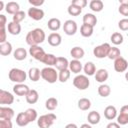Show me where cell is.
I'll use <instances>...</instances> for the list:
<instances>
[{"label": "cell", "mask_w": 128, "mask_h": 128, "mask_svg": "<svg viewBox=\"0 0 128 128\" xmlns=\"http://www.w3.org/2000/svg\"><path fill=\"white\" fill-rule=\"evenodd\" d=\"M45 40V33L42 29L36 28L26 35V42L30 46H37Z\"/></svg>", "instance_id": "obj_1"}, {"label": "cell", "mask_w": 128, "mask_h": 128, "mask_svg": "<svg viewBox=\"0 0 128 128\" xmlns=\"http://www.w3.org/2000/svg\"><path fill=\"white\" fill-rule=\"evenodd\" d=\"M8 76H9L10 81L18 83V84H22L26 80V77H27L26 72H24L23 70L18 69V68H12L10 70Z\"/></svg>", "instance_id": "obj_2"}, {"label": "cell", "mask_w": 128, "mask_h": 128, "mask_svg": "<svg viewBox=\"0 0 128 128\" xmlns=\"http://www.w3.org/2000/svg\"><path fill=\"white\" fill-rule=\"evenodd\" d=\"M56 115L53 113H48L45 115H42L37 120V125L39 128H49L53 125L54 121L56 120Z\"/></svg>", "instance_id": "obj_3"}, {"label": "cell", "mask_w": 128, "mask_h": 128, "mask_svg": "<svg viewBox=\"0 0 128 128\" xmlns=\"http://www.w3.org/2000/svg\"><path fill=\"white\" fill-rule=\"evenodd\" d=\"M41 77L48 83H55L58 79V74L54 68L45 67L41 70Z\"/></svg>", "instance_id": "obj_4"}, {"label": "cell", "mask_w": 128, "mask_h": 128, "mask_svg": "<svg viewBox=\"0 0 128 128\" xmlns=\"http://www.w3.org/2000/svg\"><path fill=\"white\" fill-rule=\"evenodd\" d=\"M73 85L79 90H85L89 87L90 81L85 75H78L73 79Z\"/></svg>", "instance_id": "obj_5"}, {"label": "cell", "mask_w": 128, "mask_h": 128, "mask_svg": "<svg viewBox=\"0 0 128 128\" xmlns=\"http://www.w3.org/2000/svg\"><path fill=\"white\" fill-rule=\"evenodd\" d=\"M111 46L108 44V43H104V44H101L99 46H96L94 49H93V54L96 58H105L108 56V53H109V50H110Z\"/></svg>", "instance_id": "obj_6"}, {"label": "cell", "mask_w": 128, "mask_h": 128, "mask_svg": "<svg viewBox=\"0 0 128 128\" xmlns=\"http://www.w3.org/2000/svg\"><path fill=\"white\" fill-rule=\"evenodd\" d=\"M29 53H30V55L34 58V59H36V60H38V61H40V62H43V59H44V57H45V55H46V53H45V51L43 50V48H41L40 46H30V49H29Z\"/></svg>", "instance_id": "obj_7"}, {"label": "cell", "mask_w": 128, "mask_h": 128, "mask_svg": "<svg viewBox=\"0 0 128 128\" xmlns=\"http://www.w3.org/2000/svg\"><path fill=\"white\" fill-rule=\"evenodd\" d=\"M63 31L69 35V36H72L74 35L76 32H77V24L75 21L73 20H67L64 22V25H63Z\"/></svg>", "instance_id": "obj_8"}, {"label": "cell", "mask_w": 128, "mask_h": 128, "mask_svg": "<svg viewBox=\"0 0 128 128\" xmlns=\"http://www.w3.org/2000/svg\"><path fill=\"white\" fill-rule=\"evenodd\" d=\"M127 67H128V62L125 58L120 56L119 58L114 60V69L116 72H119V73L124 72V71H126Z\"/></svg>", "instance_id": "obj_9"}, {"label": "cell", "mask_w": 128, "mask_h": 128, "mask_svg": "<svg viewBox=\"0 0 128 128\" xmlns=\"http://www.w3.org/2000/svg\"><path fill=\"white\" fill-rule=\"evenodd\" d=\"M28 16L35 21H39L44 17V11L36 7H31L28 10Z\"/></svg>", "instance_id": "obj_10"}, {"label": "cell", "mask_w": 128, "mask_h": 128, "mask_svg": "<svg viewBox=\"0 0 128 128\" xmlns=\"http://www.w3.org/2000/svg\"><path fill=\"white\" fill-rule=\"evenodd\" d=\"M14 102V96L8 92V91H5L3 89L0 90V104H12Z\"/></svg>", "instance_id": "obj_11"}, {"label": "cell", "mask_w": 128, "mask_h": 128, "mask_svg": "<svg viewBox=\"0 0 128 128\" xmlns=\"http://www.w3.org/2000/svg\"><path fill=\"white\" fill-rule=\"evenodd\" d=\"M13 91H14V93H15L16 95H18V96H25V97H26V95L29 93L30 89H29V87H28L27 85H25V84H16V85L13 87Z\"/></svg>", "instance_id": "obj_12"}, {"label": "cell", "mask_w": 128, "mask_h": 128, "mask_svg": "<svg viewBox=\"0 0 128 128\" xmlns=\"http://www.w3.org/2000/svg\"><path fill=\"white\" fill-rule=\"evenodd\" d=\"M61 42H62V38H61V35L58 33H51L48 36V43L53 47L59 46Z\"/></svg>", "instance_id": "obj_13"}, {"label": "cell", "mask_w": 128, "mask_h": 128, "mask_svg": "<svg viewBox=\"0 0 128 128\" xmlns=\"http://www.w3.org/2000/svg\"><path fill=\"white\" fill-rule=\"evenodd\" d=\"M14 116L13 109L9 107H0V119H8L11 120Z\"/></svg>", "instance_id": "obj_14"}, {"label": "cell", "mask_w": 128, "mask_h": 128, "mask_svg": "<svg viewBox=\"0 0 128 128\" xmlns=\"http://www.w3.org/2000/svg\"><path fill=\"white\" fill-rule=\"evenodd\" d=\"M16 123L20 127H24L30 123V120L25 112H20L16 117Z\"/></svg>", "instance_id": "obj_15"}, {"label": "cell", "mask_w": 128, "mask_h": 128, "mask_svg": "<svg viewBox=\"0 0 128 128\" xmlns=\"http://www.w3.org/2000/svg\"><path fill=\"white\" fill-rule=\"evenodd\" d=\"M55 66H56V68H57L59 71L66 70V69H68V67H69V62H68V60H67L66 58H64V57H57Z\"/></svg>", "instance_id": "obj_16"}, {"label": "cell", "mask_w": 128, "mask_h": 128, "mask_svg": "<svg viewBox=\"0 0 128 128\" xmlns=\"http://www.w3.org/2000/svg\"><path fill=\"white\" fill-rule=\"evenodd\" d=\"M116 115H117V110H116V108L114 106L109 105V106H107L105 108V110H104V116H105L106 119L113 120L116 117Z\"/></svg>", "instance_id": "obj_17"}, {"label": "cell", "mask_w": 128, "mask_h": 128, "mask_svg": "<svg viewBox=\"0 0 128 128\" xmlns=\"http://www.w3.org/2000/svg\"><path fill=\"white\" fill-rule=\"evenodd\" d=\"M8 32L11 35H18L21 32V25L14 21L8 23Z\"/></svg>", "instance_id": "obj_18"}, {"label": "cell", "mask_w": 128, "mask_h": 128, "mask_svg": "<svg viewBox=\"0 0 128 128\" xmlns=\"http://www.w3.org/2000/svg\"><path fill=\"white\" fill-rule=\"evenodd\" d=\"M108 79V72L105 69H99L96 73H95V80L97 82L103 83Z\"/></svg>", "instance_id": "obj_19"}, {"label": "cell", "mask_w": 128, "mask_h": 128, "mask_svg": "<svg viewBox=\"0 0 128 128\" xmlns=\"http://www.w3.org/2000/svg\"><path fill=\"white\" fill-rule=\"evenodd\" d=\"M7 13L9 14H12V15H15L16 13H18L20 10H19V4L16 3V2H8L6 4V7H5Z\"/></svg>", "instance_id": "obj_20"}, {"label": "cell", "mask_w": 128, "mask_h": 128, "mask_svg": "<svg viewBox=\"0 0 128 128\" xmlns=\"http://www.w3.org/2000/svg\"><path fill=\"white\" fill-rule=\"evenodd\" d=\"M38 99H39V94H38V92H37L36 90H34V89L30 90L29 93L26 95V101H27V103H29V104H34V103H36V102L38 101Z\"/></svg>", "instance_id": "obj_21"}, {"label": "cell", "mask_w": 128, "mask_h": 128, "mask_svg": "<svg viewBox=\"0 0 128 128\" xmlns=\"http://www.w3.org/2000/svg\"><path fill=\"white\" fill-rule=\"evenodd\" d=\"M83 22H84V24H87V25H89V26L94 27V26L97 24V18H96V16H94L93 14L87 13V14H85L84 17H83Z\"/></svg>", "instance_id": "obj_22"}, {"label": "cell", "mask_w": 128, "mask_h": 128, "mask_svg": "<svg viewBox=\"0 0 128 128\" xmlns=\"http://www.w3.org/2000/svg\"><path fill=\"white\" fill-rule=\"evenodd\" d=\"M89 7L94 12H100L104 8V4L101 0H92L89 4Z\"/></svg>", "instance_id": "obj_23"}, {"label": "cell", "mask_w": 128, "mask_h": 128, "mask_svg": "<svg viewBox=\"0 0 128 128\" xmlns=\"http://www.w3.org/2000/svg\"><path fill=\"white\" fill-rule=\"evenodd\" d=\"M84 53H85V52H84L83 48L78 47V46H76V47L72 48V49H71V51H70L71 56H72L75 60H79V59H81V58L84 56Z\"/></svg>", "instance_id": "obj_24"}, {"label": "cell", "mask_w": 128, "mask_h": 128, "mask_svg": "<svg viewBox=\"0 0 128 128\" xmlns=\"http://www.w3.org/2000/svg\"><path fill=\"white\" fill-rule=\"evenodd\" d=\"M69 68H70V71L72 72V73H79V72H81V70H82V64H81V62L79 61V60H72L70 63H69Z\"/></svg>", "instance_id": "obj_25"}, {"label": "cell", "mask_w": 128, "mask_h": 128, "mask_svg": "<svg viewBox=\"0 0 128 128\" xmlns=\"http://www.w3.org/2000/svg\"><path fill=\"white\" fill-rule=\"evenodd\" d=\"M28 76H29V78H30L31 81L36 82V81L39 80V78H40V76H41V71H40L38 68L33 67V68H31V69L29 70Z\"/></svg>", "instance_id": "obj_26"}, {"label": "cell", "mask_w": 128, "mask_h": 128, "mask_svg": "<svg viewBox=\"0 0 128 128\" xmlns=\"http://www.w3.org/2000/svg\"><path fill=\"white\" fill-rule=\"evenodd\" d=\"M87 119H88V122L92 125H96L99 123L100 121V114L97 112V111H91L88 116H87Z\"/></svg>", "instance_id": "obj_27"}, {"label": "cell", "mask_w": 128, "mask_h": 128, "mask_svg": "<svg viewBox=\"0 0 128 128\" xmlns=\"http://www.w3.org/2000/svg\"><path fill=\"white\" fill-rule=\"evenodd\" d=\"M12 52V45L9 42L0 44V54L2 56H8Z\"/></svg>", "instance_id": "obj_28"}, {"label": "cell", "mask_w": 128, "mask_h": 128, "mask_svg": "<svg viewBox=\"0 0 128 128\" xmlns=\"http://www.w3.org/2000/svg\"><path fill=\"white\" fill-rule=\"evenodd\" d=\"M48 28L51 30V31H57L60 26H61V22L59 19L57 18H51L49 21H48V24H47Z\"/></svg>", "instance_id": "obj_29"}, {"label": "cell", "mask_w": 128, "mask_h": 128, "mask_svg": "<svg viewBox=\"0 0 128 128\" xmlns=\"http://www.w3.org/2000/svg\"><path fill=\"white\" fill-rule=\"evenodd\" d=\"M27 57V51L25 48H17L14 51V58L18 61H22Z\"/></svg>", "instance_id": "obj_30"}, {"label": "cell", "mask_w": 128, "mask_h": 128, "mask_svg": "<svg viewBox=\"0 0 128 128\" xmlns=\"http://www.w3.org/2000/svg\"><path fill=\"white\" fill-rule=\"evenodd\" d=\"M57 106H58V100L56 98L50 97V98H48L46 100V103H45L46 109H48L50 111H53V110H55L57 108Z\"/></svg>", "instance_id": "obj_31"}, {"label": "cell", "mask_w": 128, "mask_h": 128, "mask_svg": "<svg viewBox=\"0 0 128 128\" xmlns=\"http://www.w3.org/2000/svg\"><path fill=\"white\" fill-rule=\"evenodd\" d=\"M80 33L83 37H90L93 34V27L87 24H83L80 28Z\"/></svg>", "instance_id": "obj_32"}, {"label": "cell", "mask_w": 128, "mask_h": 128, "mask_svg": "<svg viewBox=\"0 0 128 128\" xmlns=\"http://www.w3.org/2000/svg\"><path fill=\"white\" fill-rule=\"evenodd\" d=\"M83 69H84L85 74L88 75V76H92V75H94L96 73V67L92 62H87L84 65Z\"/></svg>", "instance_id": "obj_33"}, {"label": "cell", "mask_w": 128, "mask_h": 128, "mask_svg": "<svg viewBox=\"0 0 128 128\" xmlns=\"http://www.w3.org/2000/svg\"><path fill=\"white\" fill-rule=\"evenodd\" d=\"M111 93V89L108 85L106 84H102L98 87V94L101 96V97H107L109 96Z\"/></svg>", "instance_id": "obj_34"}, {"label": "cell", "mask_w": 128, "mask_h": 128, "mask_svg": "<svg viewBox=\"0 0 128 128\" xmlns=\"http://www.w3.org/2000/svg\"><path fill=\"white\" fill-rule=\"evenodd\" d=\"M90 107H91V102H90L89 99H87V98H81V99L78 101V108H79L80 110L86 111V110H88Z\"/></svg>", "instance_id": "obj_35"}, {"label": "cell", "mask_w": 128, "mask_h": 128, "mask_svg": "<svg viewBox=\"0 0 128 128\" xmlns=\"http://www.w3.org/2000/svg\"><path fill=\"white\" fill-rule=\"evenodd\" d=\"M121 56V52L120 50L117 48V47H111L110 50H109V53H108V58L109 59H113V60H116L117 58H119Z\"/></svg>", "instance_id": "obj_36"}, {"label": "cell", "mask_w": 128, "mask_h": 128, "mask_svg": "<svg viewBox=\"0 0 128 128\" xmlns=\"http://www.w3.org/2000/svg\"><path fill=\"white\" fill-rule=\"evenodd\" d=\"M56 59H57V57L54 56L53 54H46L44 59H43V63L48 65V66H52V65H55Z\"/></svg>", "instance_id": "obj_37"}, {"label": "cell", "mask_w": 128, "mask_h": 128, "mask_svg": "<svg viewBox=\"0 0 128 128\" xmlns=\"http://www.w3.org/2000/svg\"><path fill=\"white\" fill-rule=\"evenodd\" d=\"M111 41L113 44L115 45H120L122 42H123V36L121 33L119 32H115L111 35Z\"/></svg>", "instance_id": "obj_38"}, {"label": "cell", "mask_w": 128, "mask_h": 128, "mask_svg": "<svg viewBox=\"0 0 128 128\" xmlns=\"http://www.w3.org/2000/svg\"><path fill=\"white\" fill-rule=\"evenodd\" d=\"M82 12V8L76 6V5H73L71 4L69 7H68V13L71 15V16H78L80 15V13Z\"/></svg>", "instance_id": "obj_39"}, {"label": "cell", "mask_w": 128, "mask_h": 128, "mask_svg": "<svg viewBox=\"0 0 128 128\" xmlns=\"http://www.w3.org/2000/svg\"><path fill=\"white\" fill-rule=\"evenodd\" d=\"M69 77H70V71H69L68 69H66V70H62V71L59 72L58 79H59L60 82H62V83L66 82V81L69 79Z\"/></svg>", "instance_id": "obj_40"}, {"label": "cell", "mask_w": 128, "mask_h": 128, "mask_svg": "<svg viewBox=\"0 0 128 128\" xmlns=\"http://www.w3.org/2000/svg\"><path fill=\"white\" fill-rule=\"evenodd\" d=\"M25 113L27 114V116H28L30 122H33V121H35V120L37 119V112H36L35 109L29 108V109H27V110L25 111Z\"/></svg>", "instance_id": "obj_41"}, {"label": "cell", "mask_w": 128, "mask_h": 128, "mask_svg": "<svg viewBox=\"0 0 128 128\" xmlns=\"http://www.w3.org/2000/svg\"><path fill=\"white\" fill-rule=\"evenodd\" d=\"M26 17V14L24 11H19L18 13H16L15 15H13V21L16 23H19L21 21H23Z\"/></svg>", "instance_id": "obj_42"}, {"label": "cell", "mask_w": 128, "mask_h": 128, "mask_svg": "<svg viewBox=\"0 0 128 128\" xmlns=\"http://www.w3.org/2000/svg\"><path fill=\"white\" fill-rule=\"evenodd\" d=\"M117 122L119 125H126L128 123V116L120 113V115L117 117Z\"/></svg>", "instance_id": "obj_43"}, {"label": "cell", "mask_w": 128, "mask_h": 128, "mask_svg": "<svg viewBox=\"0 0 128 128\" xmlns=\"http://www.w3.org/2000/svg\"><path fill=\"white\" fill-rule=\"evenodd\" d=\"M118 26L122 31H127L128 30V19L125 18V19L120 20L118 23Z\"/></svg>", "instance_id": "obj_44"}, {"label": "cell", "mask_w": 128, "mask_h": 128, "mask_svg": "<svg viewBox=\"0 0 128 128\" xmlns=\"http://www.w3.org/2000/svg\"><path fill=\"white\" fill-rule=\"evenodd\" d=\"M12 122L8 119H1L0 120V128H12Z\"/></svg>", "instance_id": "obj_45"}, {"label": "cell", "mask_w": 128, "mask_h": 128, "mask_svg": "<svg viewBox=\"0 0 128 128\" xmlns=\"http://www.w3.org/2000/svg\"><path fill=\"white\" fill-rule=\"evenodd\" d=\"M71 4L76 5V6L80 7V8H84V7L87 5V1H86V0H73V1L71 2Z\"/></svg>", "instance_id": "obj_46"}, {"label": "cell", "mask_w": 128, "mask_h": 128, "mask_svg": "<svg viewBox=\"0 0 128 128\" xmlns=\"http://www.w3.org/2000/svg\"><path fill=\"white\" fill-rule=\"evenodd\" d=\"M118 11L123 16H128V5H122V4H120Z\"/></svg>", "instance_id": "obj_47"}, {"label": "cell", "mask_w": 128, "mask_h": 128, "mask_svg": "<svg viewBox=\"0 0 128 128\" xmlns=\"http://www.w3.org/2000/svg\"><path fill=\"white\" fill-rule=\"evenodd\" d=\"M0 42L1 44L6 42V29L5 28H0Z\"/></svg>", "instance_id": "obj_48"}, {"label": "cell", "mask_w": 128, "mask_h": 128, "mask_svg": "<svg viewBox=\"0 0 128 128\" xmlns=\"http://www.w3.org/2000/svg\"><path fill=\"white\" fill-rule=\"evenodd\" d=\"M29 3L33 7H37V6H41L42 4H44V0H29Z\"/></svg>", "instance_id": "obj_49"}, {"label": "cell", "mask_w": 128, "mask_h": 128, "mask_svg": "<svg viewBox=\"0 0 128 128\" xmlns=\"http://www.w3.org/2000/svg\"><path fill=\"white\" fill-rule=\"evenodd\" d=\"M6 17L4 15H0V28H5V25H6Z\"/></svg>", "instance_id": "obj_50"}, {"label": "cell", "mask_w": 128, "mask_h": 128, "mask_svg": "<svg viewBox=\"0 0 128 128\" xmlns=\"http://www.w3.org/2000/svg\"><path fill=\"white\" fill-rule=\"evenodd\" d=\"M106 128H120V125H119L118 123L111 122V123H109V124L106 126Z\"/></svg>", "instance_id": "obj_51"}, {"label": "cell", "mask_w": 128, "mask_h": 128, "mask_svg": "<svg viewBox=\"0 0 128 128\" xmlns=\"http://www.w3.org/2000/svg\"><path fill=\"white\" fill-rule=\"evenodd\" d=\"M120 113H122V114H125V115H127V116H128V105H125V106H123V107L121 108V111H120Z\"/></svg>", "instance_id": "obj_52"}, {"label": "cell", "mask_w": 128, "mask_h": 128, "mask_svg": "<svg viewBox=\"0 0 128 128\" xmlns=\"http://www.w3.org/2000/svg\"><path fill=\"white\" fill-rule=\"evenodd\" d=\"M65 128H78L75 124H73V123H70V124H67L66 126H65Z\"/></svg>", "instance_id": "obj_53"}, {"label": "cell", "mask_w": 128, "mask_h": 128, "mask_svg": "<svg viewBox=\"0 0 128 128\" xmlns=\"http://www.w3.org/2000/svg\"><path fill=\"white\" fill-rule=\"evenodd\" d=\"M120 4H122V5H128V0H120Z\"/></svg>", "instance_id": "obj_54"}, {"label": "cell", "mask_w": 128, "mask_h": 128, "mask_svg": "<svg viewBox=\"0 0 128 128\" xmlns=\"http://www.w3.org/2000/svg\"><path fill=\"white\" fill-rule=\"evenodd\" d=\"M80 128H92V127L90 125H88V124H82L80 126Z\"/></svg>", "instance_id": "obj_55"}, {"label": "cell", "mask_w": 128, "mask_h": 128, "mask_svg": "<svg viewBox=\"0 0 128 128\" xmlns=\"http://www.w3.org/2000/svg\"><path fill=\"white\" fill-rule=\"evenodd\" d=\"M3 6H4L3 1H0V10H2V9H3Z\"/></svg>", "instance_id": "obj_56"}, {"label": "cell", "mask_w": 128, "mask_h": 128, "mask_svg": "<svg viewBox=\"0 0 128 128\" xmlns=\"http://www.w3.org/2000/svg\"><path fill=\"white\" fill-rule=\"evenodd\" d=\"M125 78H126V80L128 81V71L126 72V74H125Z\"/></svg>", "instance_id": "obj_57"}]
</instances>
